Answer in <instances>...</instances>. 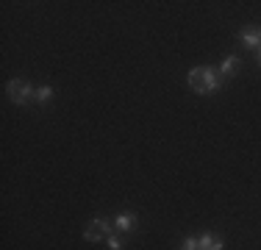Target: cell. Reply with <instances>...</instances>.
Wrapping results in <instances>:
<instances>
[{"label": "cell", "mask_w": 261, "mask_h": 250, "mask_svg": "<svg viewBox=\"0 0 261 250\" xmlns=\"http://www.w3.org/2000/svg\"><path fill=\"white\" fill-rule=\"evenodd\" d=\"M189 86L197 92V95H211L214 89H220V78L211 67H195L189 72Z\"/></svg>", "instance_id": "obj_1"}, {"label": "cell", "mask_w": 261, "mask_h": 250, "mask_svg": "<svg viewBox=\"0 0 261 250\" xmlns=\"http://www.w3.org/2000/svg\"><path fill=\"white\" fill-rule=\"evenodd\" d=\"M34 95L31 92V86H28V81H22V78H14L9 84V97L14 100V103H28V97Z\"/></svg>", "instance_id": "obj_2"}, {"label": "cell", "mask_w": 261, "mask_h": 250, "mask_svg": "<svg viewBox=\"0 0 261 250\" xmlns=\"http://www.w3.org/2000/svg\"><path fill=\"white\" fill-rule=\"evenodd\" d=\"M109 236V222L106 220H92L89 225L84 228V239L86 242H100Z\"/></svg>", "instance_id": "obj_3"}, {"label": "cell", "mask_w": 261, "mask_h": 250, "mask_svg": "<svg viewBox=\"0 0 261 250\" xmlns=\"http://www.w3.org/2000/svg\"><path fill=\"white\" fill-rule=\"evenodd\" d=\"M239 64H242V61H239V56H228V59L225 61H222V75H225V78H231V75H236V70H239Z\"/></svg>", "instance_id": "obj_4"}, {"label": "cell", "mask_w": 261, "mask_h": 250, "mask_svg": "<svg viewBox=\"0 0 261 250\" xmlns=\"http://www.w3.org/2000/svg\"><path fill=\"white\" fill-rule=\"evenodd\" d=\"M197 245H200V250H222V242L217 239V236H211V234L200 236V239H197Z\"/></svg>", "instance_id": "obj_5"}, {"label": "cell", "mask_w": 261, "mask_h": 250, "mask_svg": "<svg viewBox=\"0 0 261 250\" xmlns=\"http://www.w3.org/2000/svg\"><path fill=\"white\" fill-rule=\"evenodd\" d=\"M242 39H245V45L261 47V28H247L245 34H242Z\"/></svg>", "instance_id": "obj_6"}, {"label": "cell", "mask_w": 261, "mask_h": 250, "mask_svg": "<svg viewBox=\"0 0 261 250\" xmlns=\"http://www.w3.org/2000/svg\"><path fill=\"white\" fill-rule=\"evenodd\" d=\"M134 225H136L134 214H120V217H117V228H120V231H130Z\"/></svg>", "instance_id": "obj_7"}, {"label": "cell", "mask_w": 261, "mask_h": 250, "mask_svg": "<svg viewBox=\"0 0 261 250\" xmlns=\"http://www.w3.org/2000/svg\"><path fill=\"white\" fill-rule=\"evenodd\" d=\"M50 95H53L50 86H42V89H36V92H34V97H36V100H42V103H45V100H50Z\"/></svg>", "instance_id": "obj_8"}, {"label": "cell", "mask_w": 261, "mask_h": 250, "mask_svg": "<svg viewBox=\"0 0 261 250\" xmlns=\"http://www.w3.org/2000/svg\"><path fill=\"white\" fill-rule=\"evenodd\" d=\"M181 250H200V245H197V239H186L181 245Z\"/></svg>", "instance_id": "obj_9"}, {"label": "cell", "mask_w": 261, "mask_h": 250, "mask_svg": "<svg viewBox=\"0 0 261 250\" xmlns=\"http://www.w3.org/2000/svg\"><path fill=\"white\" fill-rule=\"evenodd\" d=\"M109 247H111V250H120V247H122L120 236H111V239H109Z\"/></svg>", "instance_id": "obj_10"}, {"label": "cell", "mask_w": 261, "mask_h": 250, "mask_svg": "<svg viewBox=\"0 0 261 250\" xmlns=\"http://www.w3.org/2000/svg\"><path fill=\"white\" fill-rule=\"evenodd\" d=\"M258 64H261V47H258Z\"/></svg>", "instance_id": "obj_11"}]
</instances>
